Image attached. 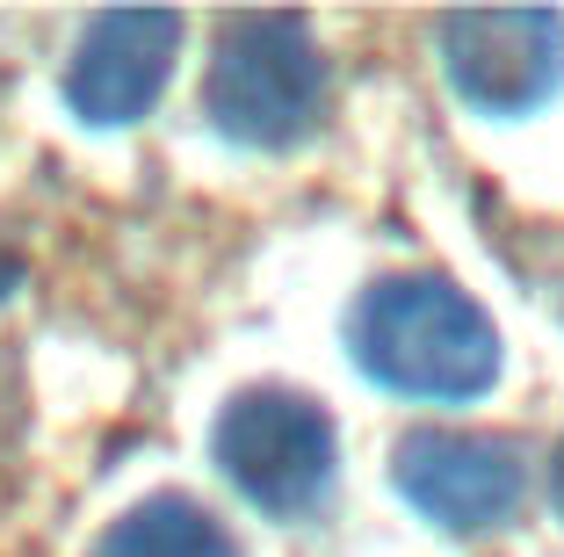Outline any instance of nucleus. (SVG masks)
<instances>
[{
	"mask_svg": "<svg viewBox=\"0 0 564 557\" xmlns=\"http://www.w3.org/2000/svg\"><path fill=\"white\" fill-rule=\"evenodd\" d=\"M8 282H15V261H8V254H0V297H8Z\"/></svg>",
	"mask_w": 564,
	"mask_h": 557,
	"instance_id": "nucleus-9",
	"label": "nucleus"
},
{
	"mask_svg": "<svg viewBox=\"0 0 564 557\" xmlns=\"http://www.w3.org/2000/svg\"><path fill=\"white\" fill-rule=\"evenodd\" d=\"M399 478L405 507L427 514L448 536H485L507 528L529 500V457L507 435H456V427H413L399 442Z\"/></svg>",
	"mask_w": 564,
	"mask_h": 557,
	"instance_id": "nucleus-4",
	"label": "nucleus"
},
{
	"mask_svg": "<svg viewBox=\"0 0 564 557\" xmlns=\"http://www.w3.org/2000/svg\"><path fill=\"white\" fill-rule=\"evenodd\" d=\"M442 66L485 116H529L564 81V22L550 8H478L442 15Z\"/></svg>",
	"mask_w": 564,
	"mask_h": 557,
	"instance_id": "nucleus-5",
	"label": "nucleus"
},
{
	"mask_svg": "<svg viewBox=\"0 0 564 557\" xmlns=\"http://www.w3.org/2000/svg\"><path fill=\"white\" fill-rule=\"evenodd\" d=\"M550 507H557V522H564V442L550 449Z\"/></svg>",
	"mask_w": 564,
	"mask_h": 557,
	"instance_id": "nucleus-8",
	"label": "nucleus"
},
{
	"mask_svg": "<svg viewBox=\"0 0 564 557\" xmlns=\"http://www.w3.org/2000/svg\"><path fill=\"white\" fill-rule=\"evenodd\" d=\"M174 51H182V15H95L80 30V51L66 66V101L80 124L95 131H117L160 101L166 73H174Z\"/></svg>",
	"mask_w": 564,
	"mask_h": 557,
	"instance_id": "nucleus-6",
	"label": "nucleus"
},
{
	"mask_svg": "<svg viewBox=\"0 0 564 557\" xmlns=\"http://www.w3.org/2000/svg\"><path fill=\"white\" fill-rule=\"evenodd\" d=\"M203 109L232 146H297L326 109V58L297 15H232L217 36Z\"/></svg>",
	"mask_w": 564,
	"mask_h": 557,
	"instance_id": "nucleus-2",
	"label": "nucleus"
},
{
	"mask_svg": "<svg viewBox=\"0 0 564 557\" xmlns=\"http://www.w3.org/2000/svg\"><path fill=\"white\" fill-rule=\"evenodd\" d=\"M210 457L239 485V500H253L275 522H304L333 492L340 435H333V413L318 398L282 392V384H253L217 413Z\"/></svg>",
	"mask_w": 564,
	"mask_h": 557,
	"instance_id": "nucleus-3",
	"label": "nucleus"
},
{
	"mask_svg": "<svg viewBox=\"0 0 564 557\" xmlns=\"http://www.w3.org/2000/svg\"><path fill=\"white\" fill-rule=\"evenodd\" d=\"M355 369L399 398L464 406L499 377V326L448 276H383L348 319Z\"/></svg>",
	"mask_w": 564,
	"mask_h": 557,
	"instance_id": "nucleus-1",
	"label": "nucleus"
},
{
	"mask_svg": "<svg viewBox=\"0 0 564 557\" xmlns=\"http://www.w3.org/2000/svg\"><path fill=\"white\" fill-rule=\"evenodd\" d=\"M95 557H239V543L225 536V522L210 507H196L182 492H160V500H138L95 543Z\"/></svg>",
	"mask_w": 564,
	"mask_h": 557,
	"instance_id": "nucleus-7",
	"label": "nucleus"
}]
</instances>
